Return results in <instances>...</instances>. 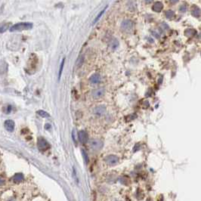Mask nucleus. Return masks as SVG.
<instances>
[{"label":"nucleus","mask_w":201,"mask_h":201,"mask_svg":"<svg viewBox=\"0 0 201 201\" xmlns=\"http://www.w3.org/2000/svg\"><path fill=\"white\" fill-rule=\"evenodd\" d=\"M33 27V24L30 22H20L14 24L9 29L10 32H17V31H23V30H31Z\"/></svg>","instance_id":"obj_1"},{"label":"nucleus","mask_w":201,"mask_h":201,"mask_svg":"<svg viewBox=\"0 0 201 201\" xmlns=\"http://www.w3.org/2000/svg\"><path fill=\"white\" fill-rule=\"evenodd\" d=\"M121 29L125 33H131L133 29V23L129 19L124 20L121 24Z\"/></svg>","instance_id":"obj_2"},{"label":"nucleus","mask_w":201,"mask_h":201,"mask_svg":"<svg viewBox=\"0 0 201 201\" xmlns=\"http://www.w3.org/2000/svg\"><path fill=\"white\" fill-rule=\"evenodd\" d=\"M89 145L94 151H100L103 147V142L98 139H92L89 141Z\"/></svg>","instance_id":"obj_3"},{"label":"nucleus","mask_w":201,"mask_h":201,"mask_svg":"<svg viewBox=\"0 0 201 201\" xmlns=\"http://www.w3.org/2000/svg\"><path fill=\"white\" fill-rule=\"evenodd\" d=\"M107 111V108L104 105L97 106L96 108H94V114L97 117H102L106 114Z\"/></svg>","instance_id":"obj_4"},{"label":"nucleus","mask_w":201,"mask_h":201,"mask_svg":"<svg viewBox=\"0 0 201 201\" xmlns=\"http://www.w3.org/2000/svg\"><path fill=\"white\" fill-rule=\"evenodd\" d=\"M37 145H38L39 149L41 151H45L49 147V144L47 142L46 139H44L42 138H40L38 139V142H37Z\"/></svg>","instance_id":"obj_5"},{"label":"nucleus","mask_w":201,"mask_h":201,"mask_svg":"<svg viewBox=\"0 0 201 201\" xmlns=\"http://www.w3.org/2000/svg\"><path fill=\"white\" fill-rule=\"evenodd\" d=\"M105 162L109 166H115L119 162V158L115 155H108L105 157Z\"/></svg>","instance_id":"obj_6"},{"label":"nucleus","mask_w":201,"mask_h":201,"mask_svg":"<svg viewBox=\"0 0 201 201\" xmlns=\"http://www.w3.org/2000/svg\"><path fill=\"white\" fill-rule=\"evenodd\" d=\"M105 95V89L100 88V89H97L93 90V92L92 93V95L95 99H100L102 98L104 95Z\"/></svg>","instance_id":"obj_7"},{"label":"nucleus","mask_w":201,"mask_h":201,"mask_svg":"<svg viewBox=\"0 0 201 201\" xmlns=\"http://www.w3.org/2000/svg\"><path fill=\"white\" fill-rule=\"evenodd\" d=\"M78 138L82 144L87 143L89 141V136H88L87 132L83 130H81L78 132Z\"/></svg>","instance_id":"obj_8"},{"label":"nucleus","mask_w":201,"mask_h":201,"mask_svg":"<svg viewBox=\"0 0 201 201\" xmlns=\"http://www.w3.org/2000/svg\"><path fill=\"white\" fill-rule=\"evenodd\" d=\"M5 128L6 129V130L8 132H12L14 131V127H15V124H14V122L12 120H8L5 121Z\"/></svg>","instance_id":"obj_9"},{"label":"nucleus","mask_w":201,"mask_h":201,"mask_svg":"<svg viewBox=\"0 0 201 201\" xmlns=\"http://www.w3.org/2000/svg\"><path fill=\"white\" fill-rule=\"evenodd\" d=\"M101 80H102V77H101V75L99 74H92L89 78L90 82L92 84H94V85L99 83L100 82H101Z\"/></svg>","instance_id":"obj_10"},{"label":"nucleus","mask_w":201,"mask_h":201,"mask_svg":"<svg viewBox=\"0 0 201 201\" xmlns=\"http://www.w3.org/2000/svg\"><path fill=\"white\" fill-rule=\"evenodd\" d=\"M191 14L195 18H199L201 15V10L197 5H194L191 8Z\"/></svg>","instance_id":"obj_11"},{"label":"nucleus","mask_w":201,"mask_h":201,"mask_svg":"<svg viewBox=\"0 0 201 201\" xmlns=\"http://www.w3.org/2000/svg\"><path fill=\"white\" fill-rule=\"evenodd\" d=\"M163 8V5L162 2H157L152 6V10L155 12H160Z\"/></svg>","instance_id":"obj_12"},{"label":"nucleus","mask_w":201,"mask_h":201,"mask_svg":"<svg viewBox=\"0 0 201 201\" xmlns=\"http://www.w3.org/2000/svg\"><path fill=\"white\" fill-rule=\"evenodd\" d=\"M24 180V175L22 173H17L13 177V181L14 183H20Z\"/></svg>","instance_id":"obj_13"},{"label":"nucleus","mask_w":201,"mask_h":201,"mask_svg":"<svg viewBox=\"0 0 201 201\" xmlns=\"http://www.w3.org/2000/svg\"><path fill=\"white\" fill-rule=\"evenodd\" d=\"M119 42H118L117 40H116V39H113V40L110 41V47L112 48L113 50L116 49L117 48H118L119 47Z\"/></svg>","instance_id":"obj_14"},{"label":"nucleus","mask_w":201,"mask_h":201,"mask_svg":"<svg viewBox=\"0 0 201 201\" xmlns=\"http://www.w3.org/2000/svg\"><path fill=\"white\" fill-rule=\"evenodd\" d=\"M108 8V5H106L105 7H104V8H103V10H102V11H101V12H100V13H99V14H98V16L96 17V18H95V20H94V21H93V24H95V23H97V22H98V20H100V18H102V15H103V14H104V12H105V11L107 10V8Z\"/></svg>","instance_id":"obj_15"},{"label":"nucleus","mask_w":201,"mask_h":201,"mask_svg":"<svg viewBox=\"0 0 201 201\" xmlns=\"http://www.w3.org/2000/svg\"><path fill=\"white\" fill-rule=\"evenodd\" d=\"M65 64V58H64L62 59L61 63L60 64V68H59V72H58V79L60 80L61 77V74L63 73V70H64V66Z\"/></svg>","instance_id":"obj_16"},{"label":"nucleus","mask_w":201,"mask_h":201,"mask_svg":"<svg viewBox=\"0 0 201 201\" xmlns=\"http://www.w3.org/2000/svg\"><path fill=\"white\" fill-rule=\"evenodd\" d=\"M37 114L40 115V117H44V118L50 117L49 114H48V113L45 111V110H38V111H37Z\"/></svg>","instance_id":"obj_17"},{"label":"nucleus","mask_w":201,"mask_h":201,"mask_svg":"<svg viewBox=\"0 0 201 201\" xmlns=\"http://www.w3.org/2000/svg\"><path fill=\"white\" fill-rule=\"evenodd\" d=\"M84 62V57L83 56H80L79 58H78L77 61H76V67H81L82 65V64H83Z\"/></svg>","instance_id":"obj_18"},{"label":"nucleus","mask_w":201,"mask_h":201,"mask_svg":"<svg viewBox=\"0 0 201 201\" xmlns=\"http://www.w3.org/2000/svg\"><path fill=\"white\" fill-rule=\"evenodd\" d=\"M165 15L167 18H172L174 16H175V13H174L173 11L169 10L167 11V12H166Z\"/></svg>","instance_id":"obj_19"},{"label":"nucleus","mask_w":201,"mask_h":201,"mask_svg":"<svg viewBox=\"0 0 201 201\" xmlns=\"http://www.w3.org/2000/svg\"><path fill=\"white\" fill-rule=\"evenodd\" d=\"M195 33H196L195 30H192V29H189V30H187V31L185 32V34H186L187 36H194Z\"/></svg>","instance_id":"obj_20"},{"label":"nucleus","mask_w":201,"mask_h":201,"mask_svg":"<svg viewBox=\"0 0 201 201\" xmlns=\"http://www.w3.org/2000/svg\"><path fill=\"white\" fill-rule=\"evenodd\" d=\"M82 155H83V157H84V159H85V161H86V163H89V157H88V154H87V153H86L85 151H82Z\"/></svg>","instance_id":"obj_21"},{"label":"nucleus","mask_w":201,"mask_h":201,"mask_svg":"<svg viewBox=\"0 0 201 201\" xmlns=\"http://www.w3.org/2000/svg\"><path fill=\"white\" fill-rule=\"evenodd\" d=\"M179 10L180 12H185L187 11V6L185 5H181V7H180Z\"/></svg>","instance_id":"obj_22"},{"label":"nucleus","mask_w":201,"mask_h":201,"mask_svg":"<svg viewBox=\"0 0 201 201\" xmlns=\"http://www.w3.org/2000/svg\"><path fill=\"white\" fill-rule=\"evenodd\" d=\"M178 2H179V0H169V2L171 4H176Z\"/></svg>","instance_id":"obj_23"},{"label":"nucleus","mask_w":201,"mask_h":201,"mask_svg":"<svg viewBox=\"0 0 201 201\" xmlns=\"http://www.w3.org/2000/svg\"><path fill=\"white\" fill-rule=\"evenodd\" d=\"M153 1V0H145V2L147 3V4H150V3H151Z\"/></svg>","instance_id":"obj_24"}]
</instances>
